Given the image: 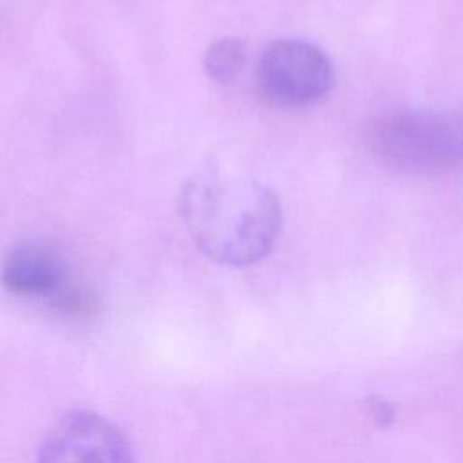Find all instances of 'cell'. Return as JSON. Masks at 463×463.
<instances>
[{
  "label": "cell",
  "instance_id": "cell-1",
  "mask_svg": "<svg viewBox=\"0 0 463 463\" xmlns=\"http://www.w3.org/2000/svg\"><path fill=\"white\" fill-rule=\"evenodd\" d=\"M179 208L197 248L228 266L264 259L282 228V206L268 184L217 165L184 183Z\"/></svg>",
  "mask_w": 463,
  "mask_h": 463
},
{
  "label": "cell",
  "instance_id": "cell-2",
  "mask_svg": "<svg viewBox=\"0 0 463 463\" xmlns=\"http://www.w3.org/2000/svg\"><path fill=\"white\" fill-rule=\"evenodd\" d=\"M369 154L407 174L438 175L463 166V112L398 110L376 118L365 134Z\"/></svg>",
  "mask_w": 463,
  "mask_h": 463
},
{
  "label": "cell",
  "instance_id": "cell-3",
  "mask_svg": "<svg viewBox=\"0 0 463 463\" xmlns=\"http://www.w3.org/2000/svg\"><path fill=\"white\" fill-rule=\"evenodd\" d=\"M329 56L311 42L280 38L264 47L255 67L259 98L277 109H300L322 99L333 87Z\"/></svg>",
  "mask_w": 463,
  "mask_h": 463
},
{
  "label": "cell",
  "instance_id": "cell-4",
  "mask_svg": "<svg viewBox=\"0 0 463 463\" xmlns=\"http://www.w3.org/2000/svg\"><path fill=\"white\" fill-rule=\"evenodd\" d=\"M38 463H136L128 439L107 418L74 411L47 432Z\"/></svg>",
  "mask_w": 463,
  "mask_h": 463
},
{
  "label": "cell",
  "instance_id": "cell-5",
  "mask_svg": "<svg viewBox=\"0 0 463 463\" xmlns=\"http://www.w3.org/2000/svg\"><path fill=\"white\" fill-rule=\"evenodd\" d=\"M0 279L18 297L47 298L49 302L71 282L63 257L43 242H22L4 259Z\"/></svg>",
  "mask_w": 463,
  "mask_h": 463
},
{
  "label": "cell",
  "instance_id": "cell-6",
  "mask_svg": "<svg viewBox=\"0 0 463 463\" xmlns=\"http://www.w3.org/2000/svg\"><path fill=\"white\" fill-rule=\"evenodd\" d=\"M246 63V43L237 36L215 40L204 52L203 67L215 83H230Z\"/></svg>",
  "mask_w": 463,
  "mask_h": 463
},
{
  "label": "cell",
  "instance_id": "cell-7",
  "mask_svg": "<svg viewBox=\"0 0 463 463\" xmlns=\"http://www.w3.org/2000/svg\"><path fill=\"white\" fill-rule=\"evenodd\" d=\"M51 304L54 307H58L61 313H69V315H90L94 313L96 306H98V300L96 297L83 289V288H78L74 284H67L52 300Z\"/></svg>",
  "mask_w": 463,
  "mask_h": 463
}]
</instances>
